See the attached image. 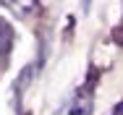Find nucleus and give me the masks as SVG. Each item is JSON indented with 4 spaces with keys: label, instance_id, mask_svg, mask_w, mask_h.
Instances as JSON below:
<instances>
[{
    "label": "nucleus",
    "instance_id": "nucleus-1",
    "mask_svg": "<svg viewBox=\"0 0 123 115\" xmlns=\"http://www.w3.org/2000/svg\"><path fill=\"white\" fill-rule=\"evenodd\" d=\"M3 5H5V8H11L16 16L26 18V16H31V13L39 8V0H3Z\"/></svg>",
    "mask_w": 123,
    "mask_h": 115
},
{
    "label": "nucleus",
    "instance_id": "nucleus-2",
    "mask_svg": "<svg viewBox=\"0 0 123 115\" xmlns=\"http://www.w3.org/2000/svg\"><path fill=\"white\" fill-rule=\"evenodd\" d=\"M13 39H16V31L11 29V24L5 21V18H0V58H8L11 55Z\"/></svg>",
    "mask_w": 123,
    "mask_h": 115
},
{
    "label": "nucleus",
    "instance_id": "nucleus-3",
    "mask_svg": "<svg viewBox=\"0 0 123 115\" xmlns=\"http://www.w3.org/2000/svg\"><path fill=\"white\" fill-rule=\"evenodd\" d=\"M31 73H34V68H31V66H26V68L21 71V79H18V81H16V92H18V97H21V94H24V89H26V84H29V81H31Z\"/></svg>",
    "mask_w": 123,
    "mask_h": 115
},
{
    "label": "nucleus",
    "instance_id": "nucleus-4",
    "mask_svg": "<svg viewBox=\"0 0 123 115\" xmlns=\"http://www.w3.org/2000/svg\"><path fill=\"white\" fill-rule=\"evenodd\" d=\"M89 5H92V0H81V11H84V13L89 11Z\"/></svg>",
    "mask_w": 123,
    "mask_h": 115
},
{
    "label": "nucleus",
    "instance_id": "nucleus-5",
    "mask_svg": "<svg viewBox=\"0 0 123 115\" xmlns=\"http://www.w3.org/2000/svg\"><path fill=\"white\" fill-rule=\"evenodd\" d=\"M113 115H123V102H121V105H115V110H113Z\"/></svg>",
    "mask_w": 123,
    "mask_h": 115
}]
</instances>
